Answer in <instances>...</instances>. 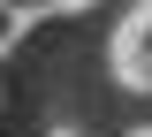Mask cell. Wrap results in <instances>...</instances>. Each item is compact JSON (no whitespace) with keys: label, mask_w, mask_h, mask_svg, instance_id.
<instances>
[{"label":"cell","mask_w":152,"mask_h":137,"mask_svg":"<svg viewBox=\"0 0 152 137\" xmlns=\"http://www.w3.org/2000/svg\"><path fill=\"white\" fill-rule=\"evenodd\" d=\"M122 69H129L137 84H152V8H137V23H129V46H122Z\"/></svg>","instance_id":"cell-1"}]
</instances>
